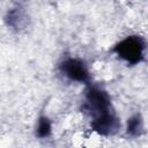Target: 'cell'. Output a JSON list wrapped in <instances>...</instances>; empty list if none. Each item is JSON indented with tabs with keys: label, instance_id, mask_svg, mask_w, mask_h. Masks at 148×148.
Here are the masks:
<instances>
[{
	"label": "cell",
	"instance_id": "6da1fadb",
	"mask_svg": "<svg viewBox=\"0 0 148 148\" xmlns=\"http://www.w3.org/2000/svg\"><path fill=\"white\" fill-rule=\"evenodd\" d=\"M80 112L87 119L89 130L97 136L111 138L121 130V119L114 109L112 97L99 84L91 82L84 87Z\"/></svg>",
	"mask_w": 148,
	"mask_h": 148
},
{
	"label": "cell",
	"instance_id": "7a4b0ae2",
	"mask_svg": "<svg viewBox=\"0 0 148 148\" xmlns=\"http://www.w3.org/2000/svg\"><path fill=\"white\" fill-rule=\"evenodd\" d=\"M110 52L128 67H134L146 61L148 42L139 34H130L117 40L111 46Z\"/></svg>",
	"mask_w": 148,
	"mask_h": 148
},
{
	"label": "cell",
	"instance_id": "3957f363",
	"mask_svg": "<svg viewBox=\"0 0 148 148\" xmlns=\"http://www.w3.org/2000/svg\"><path fill=\"white\" fill-rule=\"evenodd\" d=\"M57 72L68 83L83 87L92 82V74L89 64L79 56H65L57 64Z\"/></svg>",
	"mask_w": 148,
	"mask_h": 148
},
{
	"label": "cell",
	"instance_id": "277c9868",
	"mask_svg": "<svg viewBox=\"0 0 148 148\" xmlns=\"http://www.w3.org/2000/svg\"><path fill=\"white\" fill-rule=\"evenodd\" d=\"M3 24L14 32H21L23 31L29 23V15L27 9L20 3L16 2L14 6L8 8L2 17Z\"/></svg>",
	"mask_w": 148,
	"mask_h": 148
},
{
	"label": "cell",
	"instance_id": "5b68a950",
	"mask_svg": "<svg viewBox=\"0 0 148 148\" xmlns=\"http://www.w3.org/2000/svg\"><path fill=\"white\" fill-rule=\"evenodd\" d=\"M124 132L131 139H139L146 132L145 119L140 112H134L128 116L124 124Z\"/></svg>",
	"mask_w": 148,
	"mask_h": 148
},
{
	"label": "cell",
	"instance_id": "8992f818",
	"mask_svg": "<svg viewBox=\"0 0 148 148\" xmlns=\"http://www.w3.org/2000/svg\"><path fill=\"white\" fill-rule=\"evenodd\" d=\"M35 138L38 140H46L50 139L53 134V121L46 113H40L35 123L34 127Z\"/></svg>",
	"mask_w": 148,
	"mask_h": 148
},
{
	"label": "cell",
	"instance_id": "52a82bcc",
	"mask_svg": "<svg viewBox=\"0 0 148 148\" xmlns=\"http://www.w3.org/2000/svg\"><path fill=\"white\" fill-rule=\"evenodd\" d=\"M10 1H17L18 2V0H10Z\"/></svg>",
	"mask_w": 148,
	"mask_h": 148
}]
</instances>
